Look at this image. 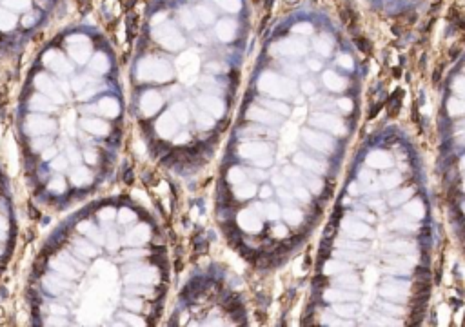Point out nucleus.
<instances>
[{"label":"nucleus","instance_id":"nucleus-4","mask_svg":"<svg viewBox=\"0 0 465 327\" xmlns=\"http://www.w3.org/2000/svg\"><path fill=\"white\" fill-rule=\"evenodd\" d=\"M413 293H415V296H429V293H431L429 280H416V284L413 286Z\"/></svg>","mask_w":465,"mask_h":327},{"label":"nucleus","instance_id":"nucleus-15","mask_svg":"<svg viewBox=\"0 0 465 327\" xmlns=\"http://www.w3.org/2000/svg\"><path fill=\"white\" fill-rule=\"evenodd\" d=\"M196 15L202 18V20H206V22H211V20H213V13L209 11L208 7H204V6L196 9Z\"/></svg>","mask_w":465,"mask_h":327},{"label":"nucleus","instance_id":"nucleus-10","mask_svg":"<svg viewBox=\"0 0 465 327\" xmlns=\"http://www.w3.org/2000/svg\"><path fill=\"white\" fill-rule=\"evenodd\" d=\"M233 26H235V24L231 22V20H227V22H220L218 35H220V37H222V39H225V35L229 37V35L233 33V29H235V28H233Z\"/></svg>","mask_w":465,"mask_h":327},{"label":"nucleus","instance_id":"nucleus-7","mask_svg":"<svg viewBox=\"0 0 465 327\" xmlns=\"http://www.w3.org/2000/svg\"><path fill=\"white\" fill-rule=\"evenodd\" d=\"M389 249H392V251H396V253H409L411 249H413V245L407 242H392L391 245H389Z\"/></svg>","mask_w":465,"mask_h":327},{"label":"nucleus","instance_id":"nucleus-5","mask_svg":"<svg viewBox=\"0 0 465 327\" xmlns=\"http://www.w3.org/2000/svg\"><path fill=\"white\" fill-rule=\"evenodd\" d=\"M345 231H347V235H351V237H365V235H367L365 226H362V224H354V222L345 224Z\"/></svg>","mask_w":465,"mask_h":327},{"label":"nucleus","instance_id":"nucleus-23","mask_svg":"<svg viewBox=\"0 0 465 327\" xmlns=\"http://www.w3.org/2000/svg\"><path fill=\"white\" fill-rule=\"evenodd\" d=\"M381 109V104H378V106H375L373 109H371V113H369V117H376L378 115V111Z\"/></svg>","mask_w":465,"mask_h":327},{"label":"nucleus","instance_id":"nucleus-8","mask_svg":"<svg viewBox=\"0 0 465 327\" xmlns=\"http://www.w3.org/2000/svg\"><path fill=\"white\" fill-rule=\"evenodd\" d=\"M415 278L416 280H429V278H431V271H429V267L418 265V267L415 269Z\"/></svg>","mask_w":465,"mask_h":327},{"label":"nucleus","instance_id":"nucleus-20","mask_svg":"<svg viewBox=\"0 0 465 327\" xmlns=\"http://www.w3.org/2000/svg\"><path fill=\"white\" fill-rule=\"evenodd\" d=\"M342 214H343L342 207H337L335 209V213H333V216H331V222H333V224H337V222L342 218Z\"/></svg>","mask_w":465,"mask_h":327},{"label":"nucleus","instance_id":"nucleus-21","mask_svg":"<svg viewBox=\"0 0 465 327\" xmlns=\"http://www.w3.org/2000/svg\"><path fill=\"white\" fill-rule=\"evenodd\" d=\"M260 195H262V198H271V195H273V189H271L269 186H263Z\"/></svg>","mask_w":465,"mask_h":327},{"label":"nucleus","instance_id":"nucleus-18","mask_svg":"<svg viewBox=\"0 0 465 327\" xmlns=\"http://www.w3.org/2000/svg\"><path fill=\"white\" fill-rule=\"evenodd\" d=\"M327 278L325 277H322V275H316V277L313 278V287H316V289H322V287H327Z\"/></svg>","mask_w":465,"mask_h":327},{"label":"nucleus","instance_id":"nucleus-17","mask_svg":"<svg viewBox=\"0 0 465 327\" xmlns=\"http://www.w3.org/2000/svg\"><path fill=\"white\" fill-rule=\"evenodd\" d=\"M214 2H218L220 6L229 9V11H235L236 7H238V0H214Z\"/></svg>","mask_w":465,"mask_h":327},{"label":"nucleus","instance_id":"nucleus-22","mask_svg":"<svg viewBox=\"0 0 465 327\" xmlns=\"http://www.w3.org/2000/svg\"><path fill=\"white\" fill-rule=\"evenodd\" d=\"M383 309L389 311V313H396V315H400V313H402V309H400V307H392V305H389V304L383 305Z\"/></svg>","mask_w":465,"mask_h":327},{"label":"nucleus","instance_id":"nucleus-9","mask_svg":"<svg viewBox=\"0 0 465 327\" xmlns=\"http://www.w3.org/2000/svg\"><path fill=\"white\" fill-rule=\"evenodd\" d=\"M337 256H338V258L353 260V262H354V260H356V262H358V260H362V254H360V253H354L353 249H347V251H338Z\"/></svg>","mask_w":465,"mask_h":327},{"label":"nucleus","instance_id":"nucleus-16","mask_svg":"<svg viewBox=\"0 0 465 327\" xmlns=\"http://www.w3.org/2000/svg\"><path fill=\"white\" fill-rule=\"evenodd\" d=\"M265 214L269 216L271 220H276V218H278V214H280V211H278V205H276V204H269V205L265 207Z\"/></svg>","mask_w":465,"mask_h":327},{"label":"nucleus","instance_id":"nucleus-3","mask_svg":"<svg viewBox=\"0 0 465 327\" xmlns=\"http://www.w3.org/2000/svg\"><path fill=\"white\" fill-rule=\"evenodd\" d=\"M4 4L11 11H28L31 6V0H4Z\"/></svg>","mask_w":465,"mask_h":327},{"label":"nucleus","instance_id":"nucleus-6","mask_svg":"<svg viewBox=\"0 0 465 327\" xmlns=\"http://www.w3.org/2000/svg\"><path fill=\"white\" fill-rule=\"evenodd\" d=\"M284 218H286L289 224H293V226H298V222L302 220V213L300 211H296V209H284Z\"/></svg>","mask_w":465,"mask_h":327},{"label":"nucleus","instance_id":"nucleus-14","mask_svg":"<svg viewBox=\"0 0 465 327\" xmlns=\"http://www.w3.org/2000/svg\"><path fill=\"white\" fill-rule=\"evenodd\" d=\"M354 311H356V307L354 305H337V313L342 316H353Z\"/></svg>","mask_w":465,"mask_h":327},{"label":"nucleus","instance_id":"nucleus-12","mask_svg":"<svg viewBox=\"0 0 465 327\" xmlns=\"http://www.w3.org/2000/svg\"><path fill=\"white\" fill-rule=\"evenodd\" d=\"M349 267L347 265H340V264H337V262H327L325 264V273H340V271H347Z\"/></svg>","mask_w":465,"mask_h":327},{"label":"nucleus","instance_id":"nucleus-2","mask_svg":"<svg viewBox=\"0 0 465 327\" xmlns=\"http://www.w3.org/2000/svg\"><path fill=\"white\" fill-rule=\"evenodd\" d=\"M325 300L331 302H349V300H356L358 296L354 293H343V291H325Z\"/></svg>","mask_w":465,"mask_h":327},{"label":"nucleus","instance_id":"nucleus-11","mask_svg":"<svg viewBox=\"0 0 465 327\" xmlns=\"http://www.w3.org/2000/svg\"><path fill=\"white\" fill-rule=\"evenodd\" d=\"M340 245H343L345 249H353V251H364V249L367 247V244H364V242H349V240L340 242Z\"/></svg>","mask_w":465,"mask_h":327},{"label":"nucleus","instance_id":"nucleus-1","mask_svg":"<svg viewBox=\"0 0 465 327\" xmlns=\"http://www.w3.org/2000/svg\"><path fill=\"white\" fill-rule=\"evenodd\" d=\"M17 26V17L15 13L7 9H0V31H11Z\"/></svg>","mask_w":465,"mask_h":327},{"label":"nucleus","instance_id":"nucleus-13","mask_svg":"<svg viewBox=\"0 0 465 327\" xmlns=\"http://www.w3.org/2000/svg\"><path fill=\"white\" fill-rule=\"evenodd\" d=\"M338 284L340 286H349V289H356L358 287V278L356 277H342V278H338Z\"/></svg>","mask_w":465,"mask_h":327},{"label":"nucleus","instance_id":"nucleus-19","mask_svg":"<svg viewBox=\"0 0 465 327\" xmlns=\"http://www.w3.org/2000/svg\"><path fill=\"white\" fill-rule=\"evenodd\" d=\"M356 45H358V47L364 51V53H369V51H371V44L365 39H356Z\"/></svg>","mask_w":465,"mask_h":327}]
</instances>
